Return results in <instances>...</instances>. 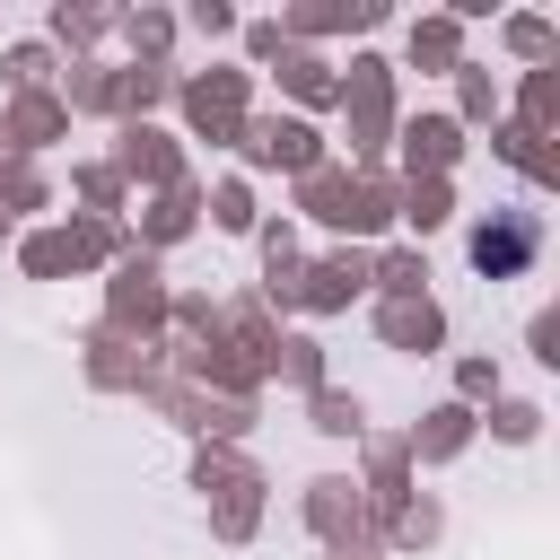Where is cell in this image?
<instances>
[{
	"label": "cell",
	"mask_w": 560,
	"mask_h": 560,
	"mask_svg": "<svg viewBox=\"0 0 560 560\" xmlns=\"http://www.w3.org/2000/svg\"><path fill=\"white\" fill-rule=\"evenodd\" d=\"M472 254H481V262H490V271H516V262H525V254H534V228H525V219H508V228H499V236H490V228H481V236H472Z\"/></svg>",
	"instance_id": "cell-1"
}]
</instances>
